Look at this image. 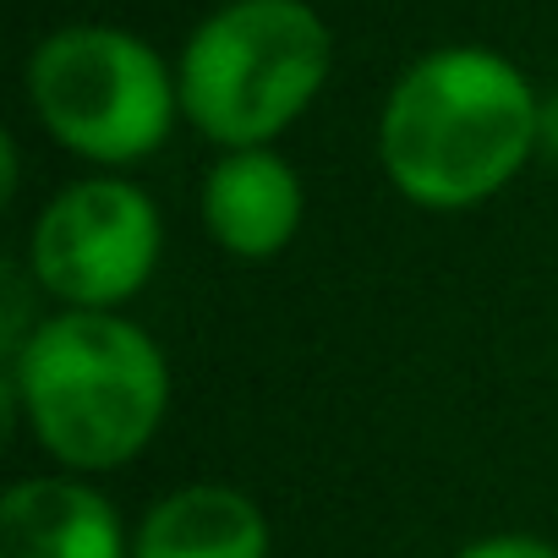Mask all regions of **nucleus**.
Masks as SVG:
<instances>
[{"instance_id": "f257e3e1", "label": "nucleus", "mask_w": 558, "mask_h": 558, "mask_svg": "<svg viewBox=\"0 0 558 558\" xmlns=\"http://www.w3.org/2000/svg\"><path fill=\"white\" fill-rule=\"evenodd\" d=\"M542 137V105L520 66L454 45L422 56L378 121V159L400 197L433 214L471 208L514 181Z\"/></svg>"}, {"instance_id": "f03ea898", "label": "nucleus", "mask_w": 558, "mask_h": 558, "mask_svg": "<svg viewBox=\"0 0 558 558\" xmlns=\"http://www.w3.org/2000/svg\"><path fill=\"white\" fill-rule=\"evenodd\" d=\"M12 411L66 471H116L170 411L165 351L121 313L39 318L12 356Z\"/></svg>"}, {"instance_id": "7ed1b4c3", "label": "nucleus", "mask_w": 558, "mask_h": 558, "mask_svg": "<svg viewBox=\"0 0 558 558\" xmlns=\"http://www.w3.org/2000/svg\"><path fill=\"white\" fill-rule=\"evenodd\" d=\"M329 77V28L307 0H230L181 50V116L235 148H268Z\"/></svg>"}, {"instance_id": "20e7f679", "label": "nucleus", "mask_w": 558, "mask_h": 558, "mask_svg": "<svg viewBox=\"0 0 558 558\" xmlns=\"http://www.w3.org/2000/svg\"><path fill=\"white\" fill-rule=\"evenodd\" d=\"M28 99L61 148L94 165H132L170 137L181 88L154 45L88 23L61 28L34 50Z\"/></svg>"}, {"instance_id": "39448f33", "label": "nucleus", "mask_w": 558, "mask_h": 558, "mask_svg": "<svg viewBox=\"0 0 558 558\" xmlns=\"http://www.w3.org/2000/svg\"><path fill=\"white\" fill-rule=\"evenodd\" d=\"M165 225L143 186L121 175L72 181L28 235V274L72 313H116L159 263Z\"/></svg>"}, {"instance_id": "423d86ee", "label": "nucleus", "mask_w": 558, "mask_h": 558, "mask_svg": "<svg viewBox=\"0 0 558 558\" xmlns=\"http://www.w3.org/2000/svg\"><path fill=\"white\" fill-rule=\"evenodd\" d=\"M302 208L307 192L274 148H235L203 181V225L241 263L286 252L302 230Z\"/></svg>"}, {"instance_id": "0eeeda50", "label": "nucleus", "mask_w": 558, "mask_h": 558, "mask_svg": "<svg viewBox=\"0 0 558 558\" xmlns=\"http://www.w3.org/2000/svg\"><path fill=\"white\" fill-rule=\"evenodd\" d=\"M0 558H132L116 504L72 476H28L0 498Z\"/></svg>"}, {"instance_id": "6e6552de", "label": "nucleus", "mask_w": 558, "mask_h": 558, "mask_svg": "<svg viewBox=\"0 0 558 558\" xmlns=\"http://www.w3.org/2000/svg\"><path fill=\"white\" fill-rule=\"evenodd\" d=\"M132 558H268V520L246 493L192 482L143 514Z\"/></svg>"}, {"instance_id": "1a4fd4ad", "label": "nucleus", "mask_w": 558, "mask_h": 558, "mask_svg": "<svg viewBox=\"0 0 558 558\" xmlns=\"http://www.w3.org/2000/svg\"><path fill=\"white\" fill-rule=\"evenodd\" d=\"M454 558H558V547H553V542H542V536L504 531V536H482V542L460 547Z\"/></svg>"}]
</instances>
